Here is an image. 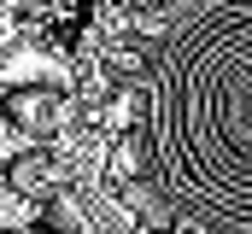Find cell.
Returning <instances> with one entry per match:
<instances>
[]
</instances>
